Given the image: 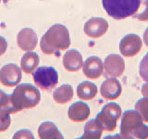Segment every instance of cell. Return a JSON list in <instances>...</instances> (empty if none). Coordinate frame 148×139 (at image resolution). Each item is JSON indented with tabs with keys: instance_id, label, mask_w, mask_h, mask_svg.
I'll return each mask as SVG.
<instances>
[{
	"instance_id": "cell-3",
	"label": "cell",
	"mask_w": 148,
	"mask_h": 139,
	"mask_svg": "<svg viewBox=\"0 0 148 139\" xmlns=\"http://www.w3.org/2000/svg\"><path fill=\"white\" fill-rule=\"evenodd\" d=\"M120 136L125 139L148 138V126L143 123L141 114L135 110H126L120 123Z\"/></svg>"
},
{
	"instance_id": "cell-28",
	"label": "cell",
	"mask_w": 148,
	"mask_h": 139,
	"mask_svg": "<svg viewBox=\"0 0 148 139\" xmlns=\"http://www.w3.org/2000/svg\"><path fill=\"white\" fill-rule=\"evenodd\" d=\"M0 2H1V0H0Z\"/></svg>"
},
{
	"instance_id": "cell-21",
	"label": "cell",
	"mask_w": 148,
	"mask_h": 139,
	"mask_svg": "<svg viewBox=\"0 0 148 139\" xmlns=\"http://www.w3.org/2000/svg\"><path fill=\"white\" fill-rule=\"evenodd\" d=\"M103 129L96 122V120H89L84 126V133L81 139H99L101 138Z\"/></svg>"
},
{
	"instance_id": "cell-24",
	"label": "cell",
	"mask_w": 148,
	"mask_h": 139,
	"mask_svg": "<svg viewBox=\"0 0 148 139\" xmlns=\"http://www.w3.org/2000/svg\"><path fill=\"white\" fill-rule=\"evenodd\" d=\"M143 10L140 13L136 14L135 18L141 21H148V0H143Z\"/></svg>"
},
{
	"instance_id": "cell-9",
	"label": "cell",
	"mask_w": 148,
	"mask_h": 139,
	"mask_svg": "<svg viewBox=\"0 0 148 139\" xmlns=\"http://www.w3.org/2000/svg\"><path fill=\"white\" fill-rule=\"evenodd\" d=\"M108 30V22L103 18L95 17L87 21L83 27L85 34L91 38H99Z\"/></svg>"
},
{
	"instance_id": "cell-11",
	"label": "cell",
	"mask_w": 148,
	"mask_h": 139,
	"mask_svg": "<svg viewBox=\"0 0 148 139\" xmlns=\"http://www.w3.org/2000/svg\"><path fill=\"white\" fill-rule=\"evenodd\" d=\"M17 43L23 51H32L38 44L36 32L31 28H23L17 35Z\"/></svg>"
},
{
	"instance_id": "cell-15",
	"label": "cell",
	"mask_w": 148,
	"mask_h": 139,
	"mask_svg": "<svg viewBox=\"0 0 148 139\" xmlns=\"http://www.w3.org/2000/svg\"><path fill=\"white\" fill-rule=\"evenodd\" d=\"M83 65L82 56L76 49L67 51L63 56V66L69 72H78Z\"/></svg>"
},
{
	"instance_id": "cell-8",
	"label": "cell",
	"mask_w": 148,
	"mask_h": 139,
	"mask_svg": "<svg viewBox=\"0 0 148 139\" xmlns=\"http://www.w3.org/2000/svg\"><path fill=\"white\" fill-rule=\"evenodd\" d=\"M142 49V40L140 36L130 34L124 36L119 43V51L124 57L131 58L137 55Z\"/></svg>"
},
{
	"instance_id": "cell-10",
	"label": "cell",
	"mask_w": 148,
	"mask_h": 139,
	"mask_svg": "<svg viewBox=\"0 0 148 139\" xmlns=\"http://www.w3.org/2000/svg\"><path fill=\"white\" fill-rule=\"evenodd\" d=\"M104 70L106 76L119 77L125 70L124 59L117 54H111L106 58L104 61Z\"/></svg>"
},
{
	"instance_id": "cell-18",
	"label": "cell",
	"mask_w": 148,
	"mask_h": 139,
	"mask_svg": "<svg viewBox=\"0 0 148 139\" xmlns=\"http://www.w3.org/2000/svg\"><path fill=\"white\" fill-rule=\"evenodd\" d=\"M39 137L42 139H63L57 125L51 122H45L38 128Z\"/></svg>"
},
{
	"instance_id": "cell-14",
	"label": "cell",
	"mask_w": 148,
	"mask_h": 139,
	"mask_svg": "<svg viewBox=\"0 0 148 139\" xmlns=\"http://www.w3.org/2000/svg\"><path fill=\"white\" fill-rule=\"evenodd\" d=\"M68 116L69 120H72V122H84L90 116V108L86 103L82 101L75 102L69 108Z\"/></svg>"
},
{
	"instance_id": "cell-25",
	"label": "cell",
	"mask_w": 148,
	"mask_h": 139,
	"mask_svg": "<svg viewBox=\"0 0 148 139\" xmlns=\"http://www.w3.org/2000/svg\"><path fill=\"white\" fill-rule=\"evenodd\" d=\"M8 48V42L4 37L0 36V56H2L3 54L6 53Z\"/></svg>"
},
{
	"instance_id": "cell-5",
	"label": "cell",
	"mask_w": 148,
	"mask_h": 139,
	"mask_svg": "<svg viewBox=\"0 0 148 139\" xmlns=\"http://www.w3.org/2000/svg\"><path fill=\"white\" fill-rule=\"evenodd\" d=\"M121 115V108L116 103H108L96 115V122L106 132H113L117 127V120Z\"/></svg>"
},
{
	"instance_id": "cell-20",
	"label": "cell",
	"mask_w": 148,
	"mask_h": 139,
	"mask_svg": "<svg viewBox=\"0 0 148 139\" xmlns=\"http://www.w3.org/2000/svg\"><path fill=\"white\" fill-rule=\"evenodd\" d=\"M73 97V88L69 85H62L53 93V98L58 104H66Z\"/></svg>"
},
{
	"instance_id": "cell-23",
	"label": "cell",
	"mask_w": 148,
	"mask_h": 139,
	"mask_svg": "<svg viewBox=\"0 0 148 139\" xmlns=\"http://www.w3.org/2000/svg\"><path fill=\"white\" fill-rule=\"evenodd\" d=\"M139 72L140 76L143 81L148 82V52L147 54L143 58L142 61L139 66Z\"/></svg>"
},
{
	"instance_id": "cell-26",
	"label": "cell",
	"mask_w": 148,
	"mask_h": 139,
	"mask_svg": "<svg viewBox=\"0 0 148 139\" xmlns=\"http://www.w3.org/2000/svg\"><path fill=\"white\" fill-rule=\"evenodd\" d=\"M142 94L145 97L148 98V82L146 83H143L142 86Z\"/></svg>"
},
{
	"instance_id": "cell-22",
	"label": "cell",
	"mask_w": 148,
	"mask_h": 139,
	"mask_svg": "<svg viewBox=\"0 0 148 139\" xmlns=\"http://www.w3.org/2000/svg\"><path fill=\"white\" fill-rule=\"evenodd\" d=\"M135 109L141 114L143 120L145 122H148V98L143 97V98L139 99L135 104Z\"/></svg>"
},
{
	"instance_id": "cell-16",
	"label": "cell",
	"mask_w": 148,
	"mask_h": 139,
	"mask_svg": "<svg viewBox=\"0 0 148 139\" xmlns=\"http://www.w3.org/2000/svg\"><path fill=\"white\" fill-rule=\"evenodd\" d=\"M11 123L9 111V95L0 97V132H5Z\"/></svg>"
},
{
	"instance_id": "cell-13",
	"label": "cell",
	"mask_w": 148,
	"mask_h": 139,
	"mask_svg": "<svg viewBox=\"0 0 148 139\" xmlns=\"http://www.w3.org/2000/svg\"><path fill=\"white\" fill-rule=\"evenodd\" d=\"M122 91L121 85L115 77L106 79L103 82L100 87L101 96L106 99H116L120 96Z\"/></svg>"
},
{
	"instance_id": "cell-4",
	"label": "cell",
	"mask_w": 148,
	"mask_h": 139,
	"mask_svg": "<svg viewBox=\"0 0 148 139\" xmlns=\"http://www.w3.org/2000/svg\"><path fill=\"white\" fill-rule=\"evenodd\" d=\"M106 12L115 20H123L135 15L142 0H102Z\"/></svg>"
},
{
	"instance_id": "cell-7",
	"label": "cell",
	"mask_w": 148,
	"mask_h": 139,
	"mask_svg": "<svg viewBox=\"0 0 148 139\" xmlns=\"http://www.w3.org/2000/svg\"><path fill=\"white\" fill-rule=\"evenodd\" d=\"M21 68L18 65L9 63L0 69V83L8 87L16 86L21 80Z\"/></svg>"
},
{
	"instance_id": "cell-2",
	"label": "cell",
	"mask_w": 148,
	"mask_h": 139,
	"mask_svg": "<svg viewBox=\"0 0 148 139\" xmlns=\"http://www.w3.org/2000/svg\"><path fill=\"white\" fill-rule=\"evenodd\" d=\"M69 45L71 38L69 30L62 24L51 26L40 41L41 50L46 55L58 54L59 51L66 50Z\"/></svg>"
},
{
	"instance_id": "cell-17",
	"label": "cell",
	"mask_w": 148,
	"mask_h": 139,
	"mask_svg": "<svg viewBox=\"0 0 148 139\" xmlns=\"http://www.w3.org/2000/svg\"><path fill=\"white\" fill-rule=\"evenodd\" d=\"M39 62H40V58L38 54L32 52V51H28L21 58V67L25 73L31 74L38 68Z\"/></svg>"
},
{
	"instance_id": "cell-6",
	"label": "cell",
	"mask_w": 148,
	"mask_h": 139,
	"mask_svg": "<svg viewBox=\"0 0 148 139\" xmlns=\"http://www.w3.org/2000/svg\"><path fill=\"white\" fill-rule=\"evenodd\" d=\"M35 85L44 91H51L58 83V74L53 67H40L32 72Z\"/></svg>"
},
{
	"instance_id": "cell-27",
	"label": "cell",
	"mask_w": 148,
	"mask_h": 139,
	"mask_svg": "<svg viewBox=\"0 0 148 139\" xmlns=\"http://www.w3.org/2000/svg\"><path fill=\"white\" fill-rule=\"evenodd\" d=\"M143 41L146 46H148V28H146V30L143 32Z\"/></svg>"
},
{
	"instance_id": "cell-1",
	"label": "cell",
	"mask_w": 148,
	"mask_h": 139,
	"mask_svg": "<svg viewBox=\"0 0 148 139\" xmlns=\"http://www.w3.org/2000/svg\"><path fill=\"white\" fill-rule=\"evenodd\" d=\"M40 101L41 93L38 88L31 83H21L17 85L12 94L9 95V111L12 114L32 109Z\"/></svg>"
},
{
	"instance_id": "cell-12",
	"label": "cell",
	"mask_w": 148,
	"mask_h": 139,
	"mask_svg": "<svg viewBox=\"0 0 148 139\" xmlns=\"http://www.w3.org/2000/svg\"><path fill=\"white\" fill-rule=\"evenodd\" d=\"M83 74L89 79H98L104 72V65L98 57L88 58L82 65Z\"/></svg>"
},
{
	"instance_id": "cell-19",
	"label": "cell",
	"mask_w": 148,
	"mask_h": 139,
	"mask_svg": "<svg viewBox=\"0 0 148 139\" xmlns=\"http://www.w3.org/2000/svg\"><path fill=\"white\" fill-rule=\"evenodd\" d=\"M97 94V86L94 83L82 82L77 87V96L83 100H91L95 97Z\"/></svg>"
}]
</instances>
